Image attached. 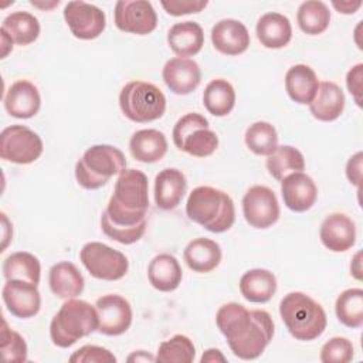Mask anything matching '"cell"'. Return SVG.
<instances>
[{
  "label": "cell",
  "mask_w": 363,
  "mask_h": 363,
  "mask_svg": "<svg viewBox=\"0 0 363 363\" xmlns=\"http://www.w3.org/2000/svg\"><path fill=\"white\" fill-rule=\"evenodd\" d=\"M147 176L138 169H125L118 174L113 194L101 216V228L106 237L129 245L146 231L149 208Z\"/></svg>",
  "instance_id": "6da1fadb"
},
{
  "label": "cell",
  "mask_w": 363,
  "mask_h": 363,
  "mask_svg": "<svg viewBox=\"0 0 363 363\" xmlns=\"http://www.w3.org/2000/svg\"><path fill=\"white\" fill-rule=\"evenodd\" d=\"M216 323L234 356L242 360L259 357L274 336V322L267 311H248L237 302L223 305Z\"/></svg>",
  "instance_id": "7a4b0ae2"
},
{
  "label": "cell",
  "mask_w": 363,
  "mask_h": 363,
  "mask_svg": "<svg viewBox=\"0 0 363 363\" xmlns=\"http://www.w3.org/2000/svg\"><path fill=\"white\" fill-rule=\"evenodd\" d=\"M187 217L211 233H224L235 221L233 199L223 190L211 186H199L191 190L186 203Z\"/></svg>",
  "instance_id": "3957f363"
},
{
  "label": "cell",
  "mask_w": 363,
  "mask_h": 363,
  "mask_svg": "<svg viewBox=\"0 0 363 363\" xmlns=\"http://www.w3.org/2000/svg\"><path fill=\"white\" fill-rule=\"evenodd\" d=\"M279 315L288 332L302 342L319 337L328 325L323 308L303 292H289L279 303Z\"/></svg>",
  "instance_id": "277c9868"
},
{
  "label": "cell",
  "mask_w": 363,
  "mask_h": 363,
  "mask_svg": "<svg viewBox=\"0 0 363 363\" xmlns=\"http://www.w3.org/2000/svg\"><path fill=\"white\" fill-rule=\"evenodd\" d=\"M96 308L82 299H67L50 323V336L55 346L69 347L81 337L98 330Z\"/></svg>",
  "instance_id": "5b68a950"
},
{
  "label": "cell",
  "mask_w": 363,
  "mask_h": 363,
  "mask_svg": "<svg viewBox=\"0 0 363 363\" xmlns=\"http://www.w3.org/2000/svg\"><path fill=\"white\" fill-rule=\"evenodd\" d=\"M126 169V159L122 150L112 145H94L88 147L75 164V179L86 190H96L105 186L115 174Z\"/></svg>",
  "instance_id": "8992f818"
},
{
  "label": "cell",
  "mask_w": 363,
  "mask_h": 363,
  "mask_svg": "<svg viewBox=\"0 0 363 363\" xmlns=\"http://www.w3.org/2000/svg\"><path fill=\"white\" fill-rule=\"evenodd\" d=\"M119 106L129 121L146 123L163 116L166 96L152 82L130 81L119 94Z\"/></svg>",
  "instance_id": "52a82bcc"
},
{
  "label": "cell",
  "mask_w": 363,
  "mask_h": 363,
  "mask_svg": "<svg viewBox=\"0 0 363 363\" xmlns=\"http://www.w3.org/2000/svg\"><path fill=\"white\" fill-rule=\"evenodd\" d=\"M172 136L179 150L194 157L211 156L218 147V136L210 129L208 121L196 112L183 115L176 122Z\"/></svg>",
  "instance_id": "ba28073f"
},
{
  "label": "cell",
  "mask_w": 363,
  "mask_h": 363,
  "mask_svg": "<svg viewBox=\"0 0 363 363\" xmlns=\"http://www.w3.org/2000/svg\"><path fill=\"white\" fill-rule=\"evenodd\" d=\"M79 259L94 278L104 281H118L129 268L125 254L99 241L86 242L79 251Z\"/></svg>",
  "instance_id": "9c48e42d"
},
{
  "label": "cell",
  "mask_w": 363,
  "mask_h": 363,
  "mask_svg": "<svg viewBox=\"0 0 363 363\" xmlns=\"http://www.w3.org/2000/svg\"><path fill=\"white\" fill-rule=\"evenodd\" d=\"M41 138L24 125H11L0 133V156L16 164L35 162L43 153Z\"/></svg>",
  "instance_id": "30bf717a"
},
{
  "label": "cell",
  "mask_w": 363,
  "mask_h": 363,
  "mask_svg": "<svg viewBox=\"0 0 363 363\" xmlns=\"http://www.w3.org/2000/svg\"><path fill=\"white\" fill-rule=\"evenodd\" d=\"M242 214L254 228H268L279 218V204L275 193L267 186H252L242 197Z\"/></svg>",
  "instance_id": "8fae6325"
},
{
  "label": "cell",
  "mask_w": 363,
  "mask_h": 363,
  "mask_svg": "<svg viewBox=\"0 0 363 363\" xmlns=\"http://www.w3.org/2000/svg\"><path fill=\"white\" fill-rule=\"evenodd\" d=\"M115 26L136 35L152 33L157 26V16L150 1L146 0H119L113 11Z\"/></svg>",
  "instance_id": "7c38bea8"
},
{
  "label": "cell",
  "mask_w": 363,
  "mask_h": 363,
  "mask_svg": "<svg viewBox=\"0 0 363 363\" xmlns=\"http://www.w3.org/2000/svg\"><path fill=\"white\" fill-rule=\"evenodd\" d=\"M64 20L72 35L79 40H94L102 34L106 26L105 13L85 1H68L64 7Z\"/></svg>",
  "instance_id": "4fadbf2b"
},
{
  "label": "cell",
  "mask_w": 363,
  "mask_h": 363,
  "mask_svg": "<svg viewBox=\"0 0 363 363\" xmlns=\"http://www.w3.org/2000/svg\"><path fill=\"white\" fill-rule=\"evenodd\" d=\"M99 325L98 332L106 336H118L125 333L132 325V306L118 294H108L96 299L95 303Z\"/></svg>",
  "instance_id": "5bb4252c"
},
{
  "label": "cell",
  "mask_w": 363,
  "mask_h": 363,
  "mask_svg": "<svg viewBox=\"0 0 363 363\" xmlns=\"http://www.w3.org/2000/svg\"><path fill=\"white\" fill-rule=\"evenodd\" d=\"M1 296L7 311L20 319L33 318L41 306V296L37 285L24 281H6Z\"/></svg>",
  "instance_id": "9a60e30c"
},
{
  "label": "cell",
  "mask_w": 363,
  "mask_h": 363,
  "mask_svg": "<svg viewBox=\"0 0 363 363\" xmlns=\"http://www.w3.org/2000/svg\"><path fill=\"white\" fill-rule=\"evenodd\" d=\"M162 78L173 94L187 95L200 85L201 71L194 60L174 57L164 64Z\"/></svg>",
  "instance_id": "2e32d148"
},
{
  "label": "cell",
  "mask_w": 363,
  "mask_h": 363,
  "mask_svg": "<svg viewBox=\"0 0 363 363\" xmlns=\"http://www.w3.org/2000/svg\"><path fill=\"white\" fill-rule=\"evenodd\" d=\"M281 194L284 204L289 210L303 213L315 204L318 187L308 174L303 172H296L285 176L281 180Z\"/></svg>",
  "instance_id": "e0dca14e"
},
{
  "label": "cell",
  "mask_w": 363,
  "mask_h": 363,
  "mask_svg": "<svg viewBox=\"0 0 363 363\" xmlns=\"http://www.w3.org/2000/svg\"><path fill=\"white\" fill-rule=\"evenodd\" d=\"M319 237L328 250L333 252H343L354 245L356 227L352 218L346 214L332 213L322 221Z\"/></svg>",
  "instance_id": "ac0fdd59"
},
{
  "label": "cell",
  "mask_w": 363,
  "mask_h": 363,
  "mask_svg": "<svg viewBox=\"0 0 363 363\" xmlns=\"http://www.w3.org/2000/svg\"><path fill=\"white\" fill-rule=\"evenodd\" d=\"M211 43L224 55H240L250 45V34L241 21L224 18L211 28Z\"/></svg>",
  "instance_id": "d6986e66"
},
{
  "label": "cell",
  "mask_w": 363,
  "mask_h": 363,
  "mask_svg": "<svg viewBox=\"0 0 363 363\" xmlns=\"http://www.w3.org/2000/svg\"><path fill=\"white\" fill-rule=\"evenodd\" d=\"M40 106L41 96L37 86L26 79L13 82L4 96V108L13 118H33L40 111Z\"/></svg>",
  "instance_id": "ffe728a7"
},
{
  "label": "cell",
  "mask_w": 363,
  "mask_h": 363,
  "mask_svg": "<svg viewBox=\"0 0 363 363\" xmlns=\"http://www.w3.org/2000/svg\"><path fill=\"white\" fill-rule=\"evenodd\" d=\"M187 190V182L182 170L163 169L155 179V203L162 210L176 208Z\"/></svg>",
  "instance_id": "44dd1931"
},
{
  "label": "cell",
  "mask_w": 363,
  "mask_h": 363,
  "mask_svg": "<svg viewBox=\"0 0 363 363\" xmlns=\"http://www.w3.org/2000/svg\"><path fill=\"white\" fill-rule=\"evenodd\" d=\"M345 109V94L340 86L330 81L319 84L315 98L309 104L312 116L322 122H332L337 119Z\"/></svg>",
  "instance_id": "7402d4cb"
},
{
  "label": "cell",
  "mask_w": 363,
  "mask_h": 363,
  "mask_svg": "<svg viewBox=\"0 0 363 363\" xmlns=\"http://www.w3.org/2000/svg\"><path fill=\"white\" fill-rule=\"evenodd\" d=\"M255 33L261 45L278 50L289 44L292 38V26L286 16L272 11L259 17Z\"/></svg>",
  "instance_id": "603a6c76"
},
{
  "label": "cell",
  "mask_w": 363,
  "mask_h": 363,
  "mask_svg": "<svg viewBox=\"0 0 363 363\" xmlns=\"http://www.w3.org/2000/svg\"><path fill=\"white\" fill-rule=\"evenodd\" d=\"M167 44L170 50L182 58L196 55L204 45L203 28L196 21L176 23L167 33Z\"/></svg>",
  "instance_id": "cb8c5ba5"
},
{
  "label": "cell",
  "mask_w": 363,
  "mask_h": 363,
  "mask_svg": "<svg viewBox=\"0 0 363 363\" xmlns=\"http://www.w3.org/2000/svg\"><path fill=\"white\" fill-rule=\"evenodd\" d=\"M51 292L61 299H72L84 291V277L79 269L68 261L54 264L48 272Z\"/></svg>",
  "instance_id": "d4e9b609"
},
{
  "label": "cell",
  "mask_w": 363,
  "mask_h": 363,
  "mask_svg": "<svg viewBox=\"0 0 363 363\" xmlns=\"http://www.w3.org/2000/svg\"><path fill=\"white\" fill-rule=\"evenodd\" d=\"M183 259L194 272H211L218 267L221 261V248L214 240L199 237L186 245L183 251Z\"/></svg>",
  "instance_id": "484cf974"
},
{
  "label": "cell",
  "mask_w": 363,
  "mask_h": 363,
  "mask_svg": "<svg viewBox=\"0 0 363 363\" xmlns=\"http://www.w3.org/2000/svg\"><path fill=\"white\" fill-rule=\"evenodd\" d=\"M318 88V77L309 65H292L285 74V89L289 98L296 104L309 105L315 98Z\"/></svg>",
  "instance_id": "4316f807"
},
{
  "label": "cell",
  "mask_w": 363,
  "mask_h": 363,
  "mask_svg": "<svg viewBox=\"0 0 363 363\" xmlns=\"http://www.w3.org/2000/svg\"><path fill=\"white\" fill-rule=\"evenodd\" d=\"M129 150L138 162L155 163L164 157L167 152V140L157 129H140L132 135Z\"/></svg>",
  "instance_id": "83f0119b"
},
{
  "label": "cell",
  "mask_w": 363,
  "mask_h": 363,
  "mask_svg": "<svg viewBox=\"0 0 363 363\" xmlns=\"http://www.w3.org/2000/svg\"><path fill=\"white\" fill-rule=\"evenodd\" d=\"M183 278L179 261L170 254L156 255L147 267V279L150 285L160 292L174 291Z\"/></svg>",
  "instance_id": "f1b7e54d"
},
{
  "label": "cell",
  "mask_w": 363,
  "mask_h": 363,
  "mask_svg": "<svg viewBox=\"0 0 363 363\" xmlns=\"http://www.w3.org/2000/svg\"><path fill=\"white\" fill-rule=\"evenodd\" d=\"M240 292L250 302L265 303L277 292V278L268 269H250L240 279Z\"/></svg>",
  "instance_id": "f546056e"
},
{
  "label": "cell",
  "mask_w": 363,
  "mask_h": 363,
  "mask_svg": "<svg viewBox=\"0 0 363 363\" xmlns=\"http://www.w3.org/2000/svg\"><path fill=\"white\" fill-rule=\"evenodd\" d=\"M3 275L6 281H24L38 285L41 265L38 258L30 252H13L3 261Z\"/></svg>",
  "instance_id": "4dcf8cb0"
},
{
  "label": "cell",
  "mask_w": 363,
  "mask_h": 363,
  "mask_svg": "<svg viewBox=\"0 0 363 363\" xmlns=\"http://www.w3.org/2000/svg\"><path fill=\"white\" fill-rule=\"evenodd\" d=\"M10 40L18 45H28L34 43L40 35V23L28 11H14L9 14L1 24Z\"/></svg>",
  "instance_id": "1f68e13d"
},
{
  "label": "cell",
  "mask_w": 363,
  "mask_h": 363,
  "mask_svg": "<svg viewBox=\"0 0 363 363\" xmlns=\"http://www.w3.org/2000/svg\"><path fill=\"white\" fill-rule=\"evenodd\" d=\"M203 104L211 115L225 116L235 105V91L227 79H213L204 88Z\"/></svg>",
  "instance_id": "d6a6232c"
},
{
  "label": "cell",
  "mask_w": 363,
  "mask_h": 363,
  "mask_svg": "<svg viewBox=\"0 0 363 363\" xmlns=\"http://www.w3.org/2000/svg\"><path fill=\"white\" fill-rule=\"evenodd\" d=\"M268 173L278 182H281L285 176L296 172H302L305 169L303 155L294 146L281 145L268 156L265 162Z\"/></svg>",
  "instance_id": "836d02e7"
},
{
  "label": "cell",
  "mask_w": 363,
  "mask_h": 363,
  "mask_svg": "<svg viewBox=\"0 0 363 363\" xmlns=\"http://www.w3.org/2000/svg\"><path fill=\"white\" fill-rule=\"evenodd\" d=\"M296 21L303 33L309 35H318L329 27L330 11L323 1H303L298 9Z\"/></svg>",
  "instance_id": "e575fe53"
},
{
  "label": "cell",
  "mask_w": 363,
  "mask_h": 363,
  "mask_svg": "<svg viewBox=\"0 0 363 363\" xmlns=\"http://www.w3.org/2000/svg\"><path fill=\"white\" fill-rule=\"evenodd\" d=\"M335 312L342 325L352 329L360 328L363 325V289L343 291L336 299Z\"/></svg>",
  "instance_id": "d590c367"
},
{
  "label": "cell",
  "mask_w": 363,
  "mask_h": 363,
  "mask_svg": "<svg viewBox=\"0 0 363 363\" xmlns=\"http://www.w3.org/2000/svg\"><path fill=\"white\" fill-rule=\"evenodd\" d=\"M245 145L258 156H269L278 146L277 129L269 122H254L245 130Z\"/></svg>",
  "instance_id": "8d00e7d4"
},
{
  "label": "cell",
  "mask_w": 363,
  "mask_h": 363,
  "mask_svg": "<svg viewBox=\"0 0 363 363\" xmlns=\"http://www.w3.org/2000/svg\"><path fill=\"white\" fill-rule=\"evenodd\" d=\"M196 356V347L190 337L174 335L162 342L157 349L156 362L160 363H191Z\"/></svg>",
  "instance_id": "74e56055"
},
{
  "label": "cell",
  "mask_w": 363,
  "mask_h": 363,
  "mask_svg": "<svg viewBox=\"0 0 363 363\" xmlns=\"http://www.w3.org/2000/svg\"><path fill=\"white\" fill-rule=\"evenodd\" d=\"M0 339H1L0 350L6 362L23 363L27 360V343L24 337L20 333L10 329L4 319H3Z\"/></svg>",
  "instance_id": "f35d334b"
},
{
  "label": "cell",
  "mask_w": 363,
  "mask_h": 363,
  "mask_svg": "<svg viewBox=\"0 0 363 363\" xmlns=\"http://www.w3.org/2000/svg\"><path fill=\"white\" fill-rule=\"evenodd\" d=\"M353 345L349 339L335 336L320 349V362L323 363H347L353 359Z\"/></svg>",
  "instance_id": "ab89813d"
},
{
  "label": "cell",
  "mask_w": 363,
  "mask_h": 363,
  "mask_svg": "<svg viewBox=\"0 0 363 363\" xmlns=\"http://www.w3.org/2000/svg\"><path fill=\"white\" fill-rule=\"evenodd\" d=\"M71 363H113L116 357L108 349L95 345H85L69 356Z\"/></svg>",
  "instance_id": "60d3db41"
},
{
  "label": "cell",
  "mask_w": 363,
  "mask_h": 363,
  "mask_svg": "<svg viewBox=\"0 0 363 363\" xmlns=\"http://www.w3.org/2000/svg\"><path fill=\"white\" fill-rule=\"evenodd\" d=\"M162 7L167 14L179 17L191 13H200L206 6V0H162Z\"/></svg>",
  "instance_id": "b9f144b4"
},
{
  "label": "cell",
  "mask_w": 363,
  "mask_h": 363,
  "mask_svg": "<svg viewBox=\"0 0 363 363\" xmlns=\"http://www.w3.org/2000/svg\"><path fill=\"white\" fill-rule=\"evenodd\" d=\"M362 78H363V64L354 65L352 69H349L346 75L347 89L359 106H362Z\"/></svg>",
  "instance_id": "7bdbcfd3"
},
{
  "label": "cell",
  "mask_w": 363,
  "mask_h": 363,
  "mask_svg": "<svg viewBox=\"0 0 363 363\" xmlns=\"http://www.w3.org/2000/svg\"><path fill=\"white\" fill-rule=\"evenodd\" d=\"M363 155L362 152H357L356 155H353L346 164V176L347 180L354 184V186H360V180H362V159Z\"/></svg>",
  "instance_id": "ee69618b"
},
{
  "label": "cell",
  "mask_w": 363,
  "mask_h": 363,
  "mask_svg": "<svg viewBox=\"0 0 363 363\" xmlns=\"http://www.w3.org/2000/svg\"><path fill=\"white\" fill-rule=\"evenodd\" d=\"M332 6L342 14H353L356 13L360 6H362V1L360 0H356V1H350V0H340V1H336L333 0L332 1Z\"/></svg>",
  "instance_id": "f6af8a7d"
},
{
  "label": "cell",
  "mask_w": 363,
  "mask_h": 363,
  "mask_svg": "<svg viewBox=\"0 0 363 363\" xmlns=\"http://www.w3.org/2000/svg\"><path fill=\"white\" fill-rule=\"evenodd\" d=\"M200 362H201V363H206V362L214 363V362H227V359H225V356H224L218 349H207V350L203 353Z\"/></svg>",
  "instance_id": "bcb514c9"
},
{
  "label": "cell",
  "mask_w": 363,
  "mask_h": 363,
  "mask_svg": "<svg viewBox=\"0 0 363 363\" xmlns=\"http://www.w3.org/2000/svg\"><path fill=\"white\" fill-rule=\"evenodd\" d=\"M128 362H156V357H153L145 350H138L128 356Z\"/></svg>",
  "instance_id": "7dc6e473"
},
{
  "label": "cell",
  "mask_w": 363,
  "mask_h": 363,
  "mask_svg": "<svg viewBox=\"0 0 363 363\" xmlns=\"http://www.w3.org/2000/svg\"><path fill=\"white\" fill-rule=\"evenodd\" d=\"M360 252H357L356 254V257H354V259L352 261V264H350V271H352V274L354 275V278H357V279H362V268H360Z\"/></svg>",
  "instance_id": "c3c4849f"
},
{
  "label": "cell",
  "mask_w": 363,
  "mask_h": 363,
  "mask_svg": "<svg viewBox=\"0 0 363 363\" xmlns=\"http://www.w3.org/2000/svg\"><path fill=\"white\" fill-rule=\"evenodd\" d=\"M30 3H31L33 6H35V7H41V9H51V7H54V6H58V3H60V1L57 0V1H52L51 4H47V3H45V4H38L37 1H30Z\"/></svg>",
  "instance_id": "681fc988"
}]
</instances>
